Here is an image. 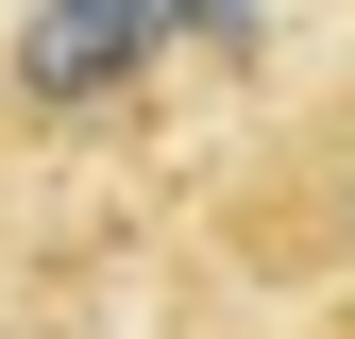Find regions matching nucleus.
Instances as JSON below:
<instances>
[{
	"mask_svg": "<svg viewBox=\"0 0 355 339\" xmlns=\"http://www.w3.org/2000/svg\"><path fill=\"white\" fill-rule=\"evenodd\" d=\"M169 51V0H34V34H17V102H102V85H136Z\"/></svg>",
	"mask_w": 355,
	"mask_h": 339,
	"instance_id": "1",
	"label": "nucleus"
},
{
	"mask_svg": "<svg viewBox=\"0 0 355 339\" xmlns=\"http://www.w3.org/2000/svg\"><path fill=\"white\" fill-rule=\"evenodd\" d=\"M169 34H254V0H169Z\"/></svg>",
	"mask_w": 355,
	"mask_h": 339,
	"instance_id": "3",
	"label": "nucleus"
},
{
	"mask_svg": "<svg viewBox=\"0 0 355 339\" xmlns=\"http://www.w3.org/2000/svg\"><path fill=\"white\" fill-rule=\"evenodd\" d=\"M322 204H338V238H355V102H338V153H322Z\"/></svg>",
	"mask_w": 355,
	"mask_h": 339,
	"instance_id": "2",
	"label": "nucleus"
}]
</instances>
